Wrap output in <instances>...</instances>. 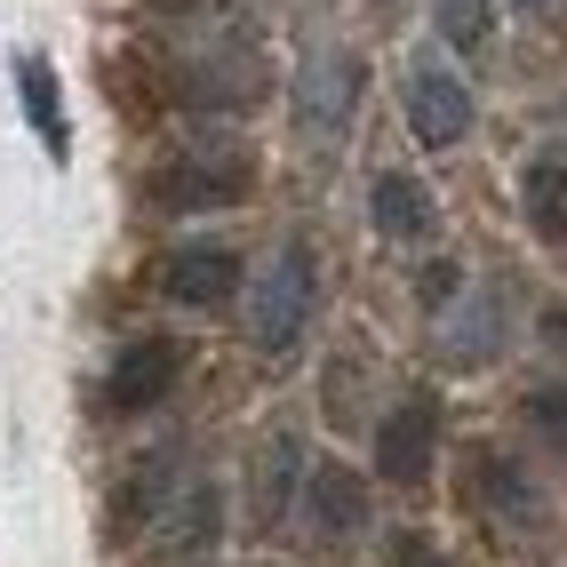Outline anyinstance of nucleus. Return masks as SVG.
Instances as JSON below:
<instances>
[{
    "instance_id": "1",
    "label": "nucleus",
    "mask_w": 567,
    "mask_h": 567,
    "mask_svg": "<svg viewBox=\"0 0 567 567\" xmlns=\"http://www.w3.org/2000/svg\"><path fill=\"white\" fill-rule=\"evenodd\" d=\"M128 519H136L161 551L200 559V551L224 536V487H216L193 456L161 447V456H144L136 480H128Z\"/></svg>"
},
{
    "instance_id": "2",
    "label": "nucleus",
    "mask_w": 567,
    "mask_h": 567,
    "mask_svg": "<svg viewBox=\"0 0 567 567\" xmlns=\"http://www.w3.org/2000/svg\"><path fill=\"white\" fill-rule=\"evenodd\" d=\"M312 305H320V264H312V240H280L272 264L256 272L248 288V344L256 352H296L312 328Z\"/></svg>"
},
{
    "instance_id": "3",
    "label": "nucleus",
    "mask_w": 567,
    "mask_h": 567,
    "mask_svg": "<svg viewBox=\"0 0 567 567\" xmlns=\"http://www.w3.org/2000/svg\"><path fill=\"white\" fill-rule=\"evenodd\" d=\"M464 496L487 519V536H504V544H544L551 536L544 480L527 472L519 456H504V447H464Z\"/></svg>"
},
{
    "instance_id": "4",
    "label": "nucleus",
    "mask_w": 567,
    "mask_h": 567,
    "mask_svg": "<svg viewBox=\"0 0 567 567\" xmlns=\"http://www.w3.org/2000/svg\"><path fill=\"white\" fill-rule=\"evenodd\" d=\"M352 112H360V56L344 41H312L305 64H296V128H305V144L336 153L352 136Z\"/></svg>"
},
{
    "instance_id": "5",
    "label": "nucleus",
    "mask_w": 567,
    "mask_h": 567,
    "mask_svg": "<svg viewBox=\"0 0 567 567\" xmlns=\"http://www.w3.org/2000/svg\"><path fill=\"white\" fill-rule=\"evenodd\" d=\"M432 344L447 368H496L504 344H512V280H480V288H456V305H440V328Z\"/></svg>"
},
{
    "instance_id": "6",
    "label": "nucleus",
    "mask_w": 567,
    "mask_h": 567,
    "mask_svg": "<svg viewBox=\"0 0 567 567\" xmlns=\"http://www.w3.org/2000/svg\"><path fill=\"white\" fill-rule=\"evenodd\" d=\"M400 96H408V128H415V144H432V153H447V144H464L472 136V89H464V72H447L440 56H415L408 64V81H400Z\"/></svg>"
},
{
    "instance_id": "7",
    "label": "nucleus",
    "mask_w": 567,
    "mask_h": 567,
    "mask_svg": "<svg viewBox=\"0 0 567 567\" xmlns=\"http://www.w3.org/2000/svg\"><path fill=\"white\" fill-rule=\"evenodd\" d=\"M432 456H440V400L432 392H408L375 415V472L392 487H424Z\"/></svg>"
},
{
    "instance_id": "8",
    "label": "nucleus",
    "mask_w": 567,
    "mask_h": 567,
    "mask_svg": "<svg viewBox=\"0 0 567 567\" xmlns=\"http://www.w3.org/2000/svg\"><path fill=\"white\" fill-rule=\"evenodd\" d=\"M305 472H312V456L288 424H272L256 440V456H248V527L256 536H272V527L305 504Z\"/></svg>"
},
{
    "instance_id": "9",
    "label": "nucleus",
    "mask_w": 567,
    "mask_h": 567,
    "mask_svg": "<svg viewBox=\"0 0 567 567\" xmlns=\"http://www.w3.org/2000/svg\"><path fill=\"white\" fill-rule=\"evenodd\" d=\"M161 296H168V305H184V312L233 305V296H240V248H224V240H184V248H168Z\"/></svg>"
},
{
    "instance_id": "10",
    "label": "nucleus",
    "mask_w": 567,
    "mask_h": 567,
    "mask_svg": "<svg viewBox=\"0 0 567 567\" xmlns=\"http://www.w3.org/2000/svg\"><path fill=\"white\" fill-rule=\"evenodd\" d=\"M248 176H256V161L240 144H208V153L176 161L161 176V208H233V200H248Z\"/></svg>"
},
{
    "instance_id": "11",
    "label": "nucleus",
    "mask_w": 567,
    "mask_h": 567,
    "mask_svg": "<svg viewBox=\"0 0 567 567\" xmlns=\"http://www.w3.org/2000/svg\"><path fill=\"white\" fill-rule=\"evenodd\" d=\"M176 375H184V344H176V336H144V344H128L121 360H112L104 408L112 415H144V408H161L176 392Z\"/></svg>"
},
{
    "instance_id": "12",
    "label": "nucleus",
    "mask_w": 567,
    "mask_h": 567,
    "mask_svg": "<svg viewBox=\"0 0 567 567\" xmlns=\"http://www.w3.org/2000/svg\"><path fill=\"white\" fill-rule=\"evenodd\" d=\"M368 224H375V240H392V248H432L440 240V200L424 193V176L384 168L368 184Z\"/></svg>"
},
{
    "instance_id": "13",
    "label": "nucleus",
    "mask_w": 567,
    "mask_h": 567,
    "mask_svg": "<svg viewBox=\"0 0 567 567\" xmlns=\"http://www.w3.org/2000/svg\"><path fill=\"white\" fill-rule=\"evenodd\" d=\"M305 527H312V544H352L360 527H368V480L352 472V464H312L305 472Z\"/></svg>"
},
{
    "instance_id": "14",
    "label": "nucleus",
    "mask_w": 567,
    "mask_h": 567,
    "mask_svg": "<svg viewBox=\"0 0 567 567\" xmlns=\"http://www.w3.org/2000/svg\"><path fill=\"white\" fill-rule=\"evenodd\" d=\"M519 208H527V233L567 248V153H536L519 168Z\"/></svg>"
},
{
    "instance_id": "15",
    "label": "nucleus",
    "mask_w": 567,
    "mask_h": 567,
    "mask_svg": "<svg viewBox=\"0 0 567 567\" xmlns=\"http://www.w3.org/2000/svg\"><path fill=\"white\" fill-rule=\"evenodd\" d=\"M17 96H24V121H32V136L49 144V161H64V153H72V128H64V96H56V72H49V56H17Z\"/></svg>"
},
{
    "instance_id": "16",
    "label": "nucleus",
    "mask_w": 567,
    "mask_h": 567,
    "mask_svg": "<svg viewBox=\"0 0 567 567\" xmlns=\"http://www.w3.org/2000/svg\"><path fill=\"white\" fill-rule=\"evenodd\" d=\"M432 24H440L447 49L487 56V41H496V0H432Z\"/></svg>"
},
{
    "instance_id": "17",
    "label": "nucleus",
    "mask_w": 567,
    "mask_h": 567,
    "mask_svg": "<svg viewBox=\"0 0 567 567\" xmlns=\"http://www.w3.org/2000/svg\"><path fill=\"white\" fill-rule=\"evenodd\" d=\"M519 415H527V432H536L551 456L567 464V384H536V392L519 400Z\"/></svg>"
},
{
    "instance_id": "18",
    "label": "nucleus",
    "mask_w": 567,
    "mask_h": 567,
    "mask_svg": "<svg viewBox=\"0 0 567 567\" xmlns=\"http://www.w3.org/2000/svg\"><path fill=\"white\" fill-rule=\"evenodd\" d=\"M384 567H456V559H447V551L424 536V527H400V536L384 544Z\"/></svg>"
},
{
    "instance_id": "19",
    "label": "nucleus",
    "mask_w": 567,
    "mask_h": 567,
    "mask_svg": "<svg viewBox=\"0 0 567 567\" xmlns=\"http://www.w3.org/2000/svg\"><path fill=\"white\" fill-rule=\"evenodd\" d=\"M544 352L567 368V296H559V305H544Z\"/></svg>"
},
{
    "instance_id": "20",
    "label": "nucleus",
    "mask_w": 567,
    "mask_h": 567,
    "mask_svg": "<svg viewBox=\"0 0 567 567\" xmlns=\"http://www.w3.org/2000/svg\"><path fill=\"white\" fill-rule=\"evenodd\" d=\"M519 9H536V17H551V9H567V0H519Z\"/></svg>"
}]
</instances>
